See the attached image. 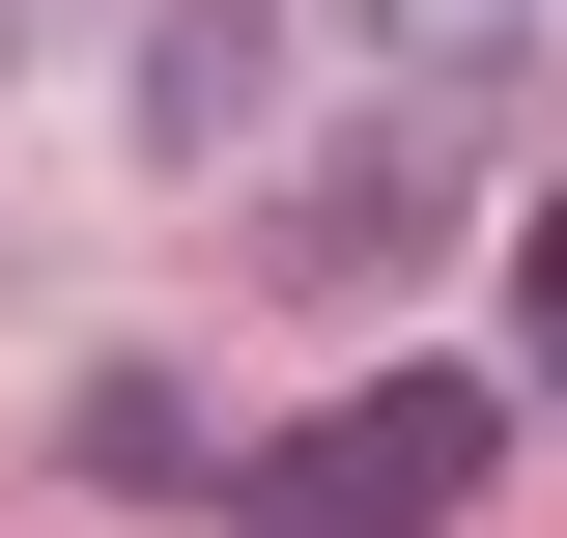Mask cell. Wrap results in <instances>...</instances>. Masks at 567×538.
<instances>
[{"label":"cell","mask_w":567,"mask_h":538,"mask_svg":"<svg viewBox=\"0 0 567 538\" xmlns=\"http://www.w3.org/2000/svg\"><path fill=\"white\" fill-rule=\"evenodd\" d=\"M227 510H256V538H454V510H483V369H369V397H312Z\"/></svg>","instance_id":"cell-1"},{"label":"cell","mask_w":567,"mask_h":538,"mask_svg":"<svg viewBox=\"0 0 567 538\" xmlns=\"http://www.w3.org/2000/svg\"><path fill=\"white\" fill-rule=\"evenodd\" d=\"M539 397H567V199H539Z\"/></svg>","instance_id":"cell-2"},{"label":"cell","mask_w":567,"mask_h":538,"mask_svg":"<svg viewBox=\"0 0 567 538\" xmlns=\"http://www.w3.org/2000/svg\"><path fill=\"white\" fill-rule=\"evenodd\" d=\"M369 29H483V0H369Z\"/></svg>","instance_id":"cell-3"}]
</instances>
